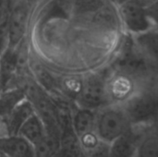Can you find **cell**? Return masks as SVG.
<instances>
[{
  "label": "cell",
  "instance_id": "6da1fadb",
  "mask_svg": "<svg viewBox=\"0 0 158 157\" xmlns=\"http://www.w3.org/2000/svg\"><path fill=\"white\" fill-rule=\"evenodd\" d=\"M120 105L110 104L96 111L95 133L106 143H111L131 128Z\"/></svg>",
  "mask_w": 158,
  "mask_h": 157
},
{
  "label": "cell",
  "instance_id": "7a4b0ae2",
  "mask_svg": "<svg viewBox=\"0 0 158 157\" xmlns=\"http://www.w3.org/2000/svg\"><path fill=\"white\" fill-rule=\"evenodd\" d=\"M120 105L131 126H150L156 117L157 99L151 91H137Z\"/></svg>",
  "mask_w": 158,
  "mask_h": 157
},
{
  "label": "cell",
  "instance_id": "3957f363",
  "mask_svg": "<svg viewBox=\"0 0 158 157\" xmlns=\"http://www.w3.org/2000/svg\"><path fill=\"white\" fill-rule=\"evenodd\" d=\"M74 104L82 108L99 110L110 105L106 90V81L101 76L91 75L81 82L74 97Z\"/></svg>",
  "mask_w": 158,
  "mask_h": 157
},
{
  "label": "cell",
  "instance_id": "277c9868",
  "mask_svg": "<svg viewBox=\"0 0 158 157\" xmlns=\"http://www.w3.org/2000/svg\"><path fill=\"white\" fill-rule=\"evenodd\" d=\"M118 6L121 19L130 32L140 34L152 29V19L144 0H127Z\"/></svg>",
  "mask_w": 158,
  "mask_h": 157
},
{
  "label": "cell",
  "instance_id": "5b68a950",
  "mask_svg": "<svg viewBox=\"0 0 158 157\" xmlns=\"http://www.w3.org/2000/svg\"><path fill=\"white\" fill-rule=\"evenodd\" d=\"M30 6L26 0H12L7 19V46L15 48L23 39L27 31Z\"/></svg>",
  "mask_w": 158,
  "mask_h": 157
},
{
  "label": "cell",
  "instance_id": "8992f818",
  "mask_svg": "<svg viewBox=\"0 0 158 157\" xmlns=\"http://www.w3.org/2000/svg\"><path fill=\"white\" fill-rule=\"evenodd\" d=\"M150 126H132L110 143L111 157H135L138 146Z\"/></svg>",
  "mask_w": 158,
  "mask_h": 157
},
{
  "label": "cell",
  "instance_id": "52a82bcc",
  "mask_svg": "<svg viewBox=\"0 0 158 157\" xmlns=\"http://www.w3.org/2000/svg\"><path fill=\"white\" fill-rule=\"evenodd\" d=\"M106 90L110 104L117 105L122 104L137 92L132 77L121 71L106 81Z\"/></svg>",
  "mask_w": 158,
  "mask_h": 157
},
{
  "label": "cell",
  "instance_id": "ba28073f",
  "mask_svg": "<svg viewBox=\"0 0 158 157\" xmlns=\"http://www.w3.org/2000/svg\"><path fill=\"white\" fill-rule=\"evenodd\" d=\"M0 153L7 157H34L32 144L19 134L0 135Z\"/></svg>",
  "mask_w": 158,
  "mask_h": 157
},
{
  "label": "cell",
  "instance_id": "9c48e42d",
  "mask_svg": "<svg viewBox=\"0 0 158 157\" xmlns=\"http://www.w3.org/2000/svg\"><path fill=\"white\" fill-rule=\"evenodd\" d=\"M34 113L31 103L27 99L20 101L5 118V135H17L23 123Z\"/></svg>",
  "mask_w": 158,
  "mask_h": 157
},
{
  "label": "cell",
  "instance_id": "30bf717a",
  "mask_svg": "<svg viewBox=\"0 0 158 157\" xmlns=\"http://www.w3.org/2000/svg\"><path fill=\"white\" fill-rule=\"evenodd\" d=\"M95 110L79 107L75 105L72 113V128L77 137L95 131Z\"/></svg>",
  "mask_w": 158,
  "mask_h": 157
},
{
  "label": "cell",
  "instance_id": "8fae6325",
  "mask_svg": "<svg viewBox=\"0 0 158 157\" xmlns=\"http://www.w3.org/2000/svg\"><path fill=\"white\" fill-rule=\"evenodd\" d=\"M17 54L15 48L6 46L0 55V79L4 90L7 87L17 73Z\"/></svg>",
  "mask_w": 158,
  "mask_h": 157
},
{
  "label": "cell",
  "instance_id": "7c38bea8",
  "mask_svg": "<svg viewBox=\"0 0 158 157\" xmlns=\"http://www.w3.org/2000/svg\"><path fill=\"white\" fill-rule=\"evenodd\" d=\"M61 145V132L59 130L46 131L45 135L34 143V157H52Z\"/></svg>",
  "mask_w": 158,
  "mask_h": 157
},
{
  "label": "cell",
  "instance_id": "4fadbf2b",
  "mask_svg": "<svg viewBox=\"0 0 158 157\" xmlns=\"http://www.w3.org/2000/svg\"><path fill=\"white\" fill-rule=\"evenodd\" d=\"M46 133L45 127L35 112L23 123L19 130V135L25 138L32 145L39 142Z\"/></svg>",
  "mask_w": 158,
  "mask_h": 157
},
{
  "label": "cell",
  "instance_id": "5bb4252c",
  "mask_svg": "<svg viewBox=\"0 0 158 157\" xmlns=\"http://www.w3.org/2000/svg\"><path fill=\"white\" fill-rule=\"evenodd\" d=\"M26 98L25 89L6 90L0 93V118H5L12 109Z\"/></svg>",
  "mask_w": 158,
  "mask_h": 157
},
{
  "label": "cell",
  "instance_id": "9a60e30c",
  "mask_svg": "<svg viewBox=\"0 0 158 157\" xmlns=\"http://www.w3.org/2000/svg\"><path fill=\"white\" fill-rule=\"evenodd\" d=\"M135 157H158L157 132L152 126L140 142Z\"/></svg>",
  "mask_w": 158,
  "mask_h": 157
},
{
  "label": "cell",
  "instance_id": "2e32d148",
  "mask_svg": "<svg viewBox=\"0 0 158 157\" xmlns=\"http://www.w3.org/2000/svg\"><path fill=\"white\" fill-rule=\"evenodd\" d=\"M83 154L75 133L61 135V145L52 157H79Z\"/></svg>",
  "mask_w": 158,
  "mask_h": 157
},
{
  "label": "cell",
  "instance_id": "e0dca14e",
  "mask_svg": "<svg viewBox=\"0 0 158 157\" xmlns=\"http://www.w3.org/2000/svg\"><path fill=\"white\" fill-rule=\"evenodd\" d=\"M138 38V45L141 47L142 52L144 55H149L151 58H156L157 55V35L156 31H153L152 29L137 34Z\"/></svg>",
  "mask_w": 158,
  "mask_h": 157
},
{
  "label": "cell",
  "instance_id": "ac0fdd59",
  "mask_svg": "<svg viewBox=\"0 0 158 157\" xmlns=\"http://www.w3.org/2000/svg\"><path fill=\"white\" fill-rule=\"evenodd\" d=\"M34 74L37 79V81L39 82V85L45 90L48 93L56 92L57 86L56 80L52 77V75L46 71L43 67L36 65L34 66Z\"/></svg>",
  "mask_w": 158,
  "mask_h": 157
},
{
  "label": "cell",
  "instance_id": "d6986e66",
  "mask_svg": "<svg viewBox=\"0 0 158 157\" xmlns=\"http://www.w3.org/2000/svg\"><path fill=\"white\" fill-rule=\"evenodd\" d=\"M87 157H111L110 155V144L100 141L94 147L85 152Z\"/></svg>",
  "mask_w": 158,
  "mask_h": 157
},
{
  "label": "cell",
  "instance_id": "ffe728a7",
  "mask_svg": "<svg viewBox=\"0 0 158 157\" xmlns=\"http://www.w3.org/2000/svg\"><path fill=\"white\" fill-rule=\"evenodd\" d=\"M113 3H115L116 5H118V6H119V5H121L122 3H124L125 1H127V0H111Z\"/></svg>",
  "mask_w": 158,
  "mask_h": 157
},
{
  "label": "cell",
  "instance_id": "44dd1931",
  "mask_svg": "<svg viewBox=\"0 0 158 157\" xmlns=\"http://www.w3.org/2000/svg\"><path fill=\"white\" fill-rule=\"evenodd\" d=\"M27 1V3L29 4V6H31V5H33L34 3H36L37 1H39V0H26Z\"/></svg>",
  "mask_w": 158,
  "mask_h": 157
},
{
  "label": "cell",
  "instance_id": "7402d4cb",
  "mask_svg": "<svg viewBox=\"0 0 158 157\" xmlns=\"http://www.w3.org/2000/svg\"><path fill=\"white\" fill-rule=\"evenodd\" d=\"M0 157H7L6 155H5L4 154H2V153H0Z\"/></svg>",
  "mask_w": 158,
  "mask_h": 157
},
{
  "label": "cell",
  "instance_id": "603a6c76",
  "mask_svg": "<svg viewBox=\"0 0 158 157\" xmlns=\"http://www.w3.org/2000/svg\"><path fill=\"white\" fill-rule=\"evenodd\" d=\"M79 157H87V156H86V155H84V153H83V154H82V155H81V156H79Z\"/></svg>",
  "mask_w": 158,
  "mask_h": 157
}]
</instances>
